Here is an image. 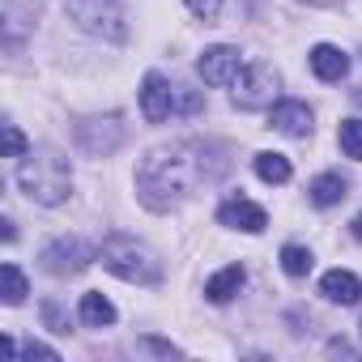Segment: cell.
Here are the masks:
<instances>
[{
    "label": "cell",
    "instance_id": "6da1fadb",
    "mask_svg": "<svg viewBox=\"0 0 362 362\" xmlns=\"http://www.w3.org/2000/svg\"><path fill=\"white\" fill-rule=\"evenodd\" d=\"M230 170V149L218 141H179V145H162L153 153H145V162L136 166V197L145 209L153 214H170L179 201L192 192L197 179L218 184Z\"/></svg>",
    "mask_w": 362,
    "mask_h": 362
},
{
    "label": "cell",
    "instance_id": "7a4b0ae2",
    "mask_svg": "<svg viewBox=\"0 0 362 362\" xmlns=\"http://www.w3.org/2000/svg\"><path fill=\"white\" fill-rule=\"evenodd\" d=\"M18 184L30 201L39 205H64L69 192H73V170H69V158L56 153V149H30L18 166Z\"/></svg>",
    "mask_w": 362,
    "mask_h": 362
},
{
    "label": "cell",
    "instance_id": "3957f363",
    "mask_svg": "<svg viewBox=\"0 0 362 362\" xmlns=\"http://www.w3.org/2000/svg\"><path fill=\"white\" fill-rule=\"evenodd\" d=\"M98 260H103V269L115 273L119 281H132V286H158V281H162V260H158L145 243H136L132 235H111V239H103Z\"/></svg>",
    "mask_w": 362,
    "mask_h": 362
},
{
    "label": "cell",
    "instance_id": "277c9868",
    "mask_svg": "<svg viewBox=\"0 0 362 362\" xmlns=\"http://www.w3.org/2000/svg\"><path fill=\"white\" fill-rule=\"evenodd\" d=\"M230 86H235V90H230L235 107H243V111H260V107H273V98H277V90H281V77H277L273 64L252 60V64L239 69V77H235Z\"/></svg>",
    "mask_w": 362,
    "mask_h": 362
},
{
    "label": "cell",
    "instance_id": "5b68a950",
    "mask_svg": "<svg viewBox=\"0 0 362 362\" xmlns=\"http://www.w3.org/2000/svg\"><path fill=\"white\" fill-rule=\"evenodd\" d=\"M69 18L81 30H90L98 39H111V43H119L128 35V22H124L119 0H69Z\"/></svg>",
    "mask_w": 362,
    "mask_h": 362
},
{
    "label": "cell",
    "instance_id": "8992f818",
    "mask_svg": "<svg viewBox=\"0 0 362 362\" xmlns=\"http://www.w3.org/2000/svg\"><path fill=\"white\" fill-rule=\"evenodd\" d=\"M90 260H98V252L86 243V239H56V243H47L43 247V256H39V264L52 273V277H77L81 269H90Z\"/></svg>",
    "mask_w": 362,
    "mask_h": 362
},
{
    "label": "cell",
    "instance_id": "52a82bcc",
    "mask_svg": "<svg viewBox=\"0 0 362 362\" xmlns=\"http://www.w3.org/2000/svg\"><path fill=\"white\" fill-rule=\"evenodd\" d=\"M119 141H124V124H119V115H90V119L77 124V145H81L90 158H107V153H115Z\"/></svg>",
    "mask_w": 362,
    "mask_h": 362
},
{
    "label": "cell",
    "instance_id": "ba28073f",
    "mask_svg": "<svg viewBox=\"0 0 362 362\" xmlns=\"http://www.w3.org/2000/svg\"><path fill=\"white\" fill-rule=\"evenodd\" d=\"M239 69H243V56H239V47H230V43L205 47L201 60H197V73H201L205 86H230V81L239 77Z\"/></svg>",
    "mask_w": 362,
    "mask_h": 362
},
{
    "label": "cell",
    "instance_id": "9c48e42d",
    "mask_svg": "<svg viewBox=\"0 0 362 362\" xmlns=\"http://www.w3.org/2000/svg\"><path fill=\"white\" fill-rule=\"evenodd\" d=\"M141 115L149 124H162V119L175 115V90H170V81L162 73H145V81H141Z\"/></svg>",
    "mask_w": 362,
    "mask_h": 362
},
{
    "label": "cell",
    "instance_id": "30bf717a",
    "mask_svg": "<svg viewBox=\"0 0 362 362\" xmlns=\"http://www.w3.org/2000/svg\"><path fill=\"white\" fill-rule=\"evenodd\" d=\"M218 222L222 226H230V230H243V235H260L264 226H269V214L260 209V205H252V201H226L222 209H218Z\"/></svg>",
    "mask_w": 362,
    "mask_h": 362
},
{
    "label": "cell",
    "instance_id": "8fae6325",
    "mask_svg": "<svg viewBox=\"0 0 362 362\" xmlns=\"http://www.w3.org/2000/svg\"><path fill=\"white\" fill-rule=\"evenodd\" d=\"M269 124H273L277 132H286V136H307V132H311V107H307V103L286 98V103H277V107H273Z\"/></svg>",
    "mask_w": 362,
    "mask_h": 362
},
{
    "label": "cell",
    "instance_id": "7c38bea8",
    "mask_svg": "<svg viewBox=\"0 0 362 362\" xmlns=\"http://www.w3.org/2000/svg\"><path fill=\"white\" fill-rule=\"evenodd\" d=\"M307 60H311V73H315L320 81H341V77L349 73V56H345L341 47H332V43H315Z\"/></svg>",
    "mask_w": 362,
    "mask_h": 362
},
{
    "label": "cell",
    "instance_id": "4fadbf2b",
    "mask_svg": "<svg viewBox=\"0 0 362 362\" xmlns=\"http://www.w3.org/2000/svg\"><path fill=\"white\" fill-rule=\"evenodd\" d=\"M320 294H324L328 303L354 307V303L362 298V281H358L354 273H345V269H332V273H324V281H320Z\"/></svg>",
    "mask_w": 362,
    "mask_h": 362
},
{
    "label": "cell",
    "instance_id": "5bb4252c",
    "mask_svg": "<svg viewBox=\"0 0 362 362\" xmlns=\"http://www.w3.org/2000/svg\"><path fill=\"white\" fill-rule=\"evenodd\" d=\"M243 281H247L243 264H226L218 277H209V281H205V298H209V303H230V298L243 290Z\"/></svg>",
    "mask_w": 362,
    "mask_h": 362
},
{
    "label": "cell",
    "instance_id": "9a60e30c",
    "mask_svg": "<svg viewBox=\"0 0 362 362\" xmlns=\"http://www.w3.org/2000/svg\"><path fill=\"white\" fill-rule=\"evenodd\" d=\"M307 197H311V205H320V209H332V205H341V201L349 197V184H345L341 175H320V179H311Z\"/></svg>",
    "mask_w": 362,
    "mask_h": 362
},
{
    "label": "cell",
    "instance_id": "2e32d148",
    "mask_svg": "<svg viewBox=\"0 0 362 362\" xmlns=\"http://www.w3.org/2000/svg\"><path fill=\"white\" fill-rule=\"evenodd\" d=\"M81 324H90V328H111L115 324V307H111V298L107 294H98V290H90V294H81Z\"/></svg>",
    "mask_w": 362,
    "mask_h": 362
},
{
    "label": "cell",
    "instance_id": "e0dca14e",
    "mask_svg": "<svg viewBox=\"0 0 362 362\" xmlns=\"http://www.w3.org/2000/svg\"><path fill=\"white\" fill-rule=\"evenodd\" d=\"M256 175L264 179V184H290L294 166H290L286 153H256Z\"/></svg>",
    "mask_w": 362,
    "mask_h": 362
},
{
    "label": "cell",
    "instance_id": "ac0fdd59",
    "mask_svg": "<svg viewBox=\"0 0 362 362\" xmlns=\"http://www.w3.org/2000/svg\"><path fill=\"white\" fill-rule=\"evenodd\" d=\"M0 286H5L0 294H5V303H9V307L26 303V294H30V286H26V273H22L13 260H9V264H0Z\"/></svg>",
    "mask_w": 362,
    "mask_h": 362
},
{
    "label": "cell",
    "instance_id": "d6986e66",
    "mask_svg": "<svg viewBox=\"0 0 362 362\" xmlns=\"http://www.w3.org/2000/svg\"><path fill=\"white\" fill-rule=\"evenodd\" d=\"M337 141H341L345 158L362 162V119H341V128H337Z\"/></svg>",
    "mask_w": 362,
    "mask_h": 362
},
{
    "label": "cell",
    "instance_id": "ffe728a7",
    "mask_svg": "<svg viewBox=\"0 0 362 362\" xmlns=\"http://www.w3.org/2000/svg\"><path fill=\"white\" fill-rule=\"evenodd\" d=\"M281 269H286L290 277H307V273H311V252L298 247V243H286V247H281Z\"/></svg>",
    "mask_w": 362,
    "mask_h": 362
},
{
    "label": "cell",
    "instance_id": "44dd1931",
    "mask_svg": "<svg viewBox=\"0 0 362 362\" xmlns=\"http://www.w3.org/2000/svg\"><path fill=\"white\" fill-rule=\"evenodd\" d=\"M0 153L5 158H26L30 153V141L18 124H5V132H0Z\"/></svg>",
    "mask_w": 362,
    "mask_h": 362
},
{
    "label": "cell",
    "instance_id": "7402d4cb",
    "mask_svg": "<svg viewBox=\"0 0 362 362\" xmlns=\"http://www.w3.org/2000/svg\"><path fill=\"white\" fill-rule=\"evenodd\" d=\"M201 107H205L201 90H192V86H175V115H197Z\"/></svg>",
    "mask_w": 362,
    "mask_h": 362
},
{
    "label": "cell",
    "instance_id": "603a6c76",
    "mask_svg": "<svg viewBox=\"0 0 362 362\" xmlns=\"http://www.w3.org/2000/svg\"><path fill=\"white\" fill-rule=\"evenodd\" d=\"M43 324H47L52 332H60V337L69 332V315L60 311V303H56V298H47V303H43Z\"/></svg>",
    "mask_w": 362,
    "mask_h": 362
},
{
    "label": "cell",
    "instance_id": "cb8c5ba5",
    "mask_svg": "<svg viewBox=\"0 0 362 362\" xmlns=\"http://www.w3.org/2000/svg\"><path fill=\"white\" fill-rule=\"evenodd\" d=\"M184 5H188L197 18H205V22H214V18L222 13V0H184Z\"/></svg>",
    "mask_w": 362,
    "mask_h": 362
},
{
    "label": "cell",
    "instance_id": "d4e9b609",
    "mask_svg": "<svg viewBox=\"0 0 362 362\" xmlns=\"http://www.w3.org/2000/svg\"><path fill=\"white\" fill-rule=\"evenodd\" d=\"M22 358H60V354H56L52 345H39V341H30V345L22 349Z\"/></svg>",
    "mask_w": 362,
    "mask_h": 362
},
{
    "label": "cell",
    "instance_id": "484cf974",
    "mask_svg": "<svg viewBox=\"0 0 362 362\" xmlns=\"http://www.w3.org/2000/svg\"><path fill=\"white\" fill-rule=\"evenodd\" d=\"M149 349L162 354V358H175V354H179V345H170V341H162V337H149Z\"/></svg>",
    "mask_w": 362,
    "mask_h": 362
},
{
    "label": "cell",
    "instance_id": "4316f807",
    "mask_svg": "<svg viewBox=\"0 0 362 362\" xmlns=\"http://www.w3.org/2000/svg\"><path fill=\"white\" fill-rule=\"evenodd\" d=\"M328 354H354V345H345V341L337 337V341H328Z\"/></svg>",
    "mask_w": 362,
    "mask_h": 362
},
{
    "label": "cell",
    "instance_id": "83f0119b",
    "mask_svg": "<svg viewBox=\"0 0 362 362\" xmlns=\"http://www.w3.org/2000/svg\"><path fill=\"white\" fill-rule=\"evenodd\" d=\"M0 235H5V243H13V239H18V230H13V222H9V218L0 222Z\"/></svg>",
    "mask_w": 362,
    "mask_h": 362
},
{
    "label": "cell",
    "instance_id": "f1b7e54d",
    "mask_svg": "<svg viewBox=\"0 0 362 362\" xmlns=\"http://www.w3.org/2000/svg\"><path fill=\"white\" fill-rule=\"evenodd\" d=\"M349 230H354V239H358V243H362V214H358V218H354V226H349Z\"/></svg>",
    "mask_w": 362,
    "mask_h": 362
},
{
    "label": "cell",
    "instance_id": "f546056e",
    "mask_svg": "<svg viewBox=\"0 0 362 362\" xmlns=\"http://www.w3.org/2000/svg\"><path fill=\"white\" fill-rule=\"evenodd\" d=\"M307 5H337V0H307Z\"/></svg>",
    "mask_w": 362,
    "mask_h": 362
}]
</instances>
